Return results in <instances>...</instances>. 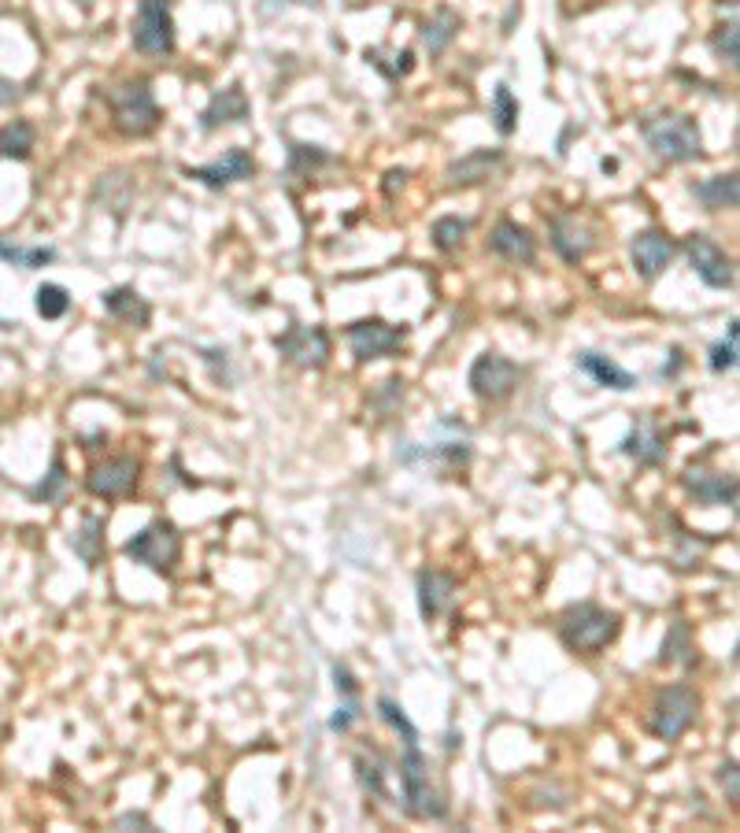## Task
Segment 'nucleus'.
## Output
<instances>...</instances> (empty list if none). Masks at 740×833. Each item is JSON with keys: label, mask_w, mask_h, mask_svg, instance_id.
<instances>
[{"label": "nucleus", "mask_w": 740, "mask_h": 833, "mask_svg": "<svg viewBox=\"0 0 740 833\" xmlns=\"http://www.w3.org/2000/svg\"><path fill=\"white\" fill-rule=\"evenodd\" d=\"M640 134H645L648 148L667 164H692V160H703V142L700 130H696L692 115L681 112H659V115H645L640 119Z\"/></svg>", "instance_id": "f257e3e1"}, {"label": "nucleus", "mask_w": 740, "mask_h": 833, "mask_svg": "<svg viewBox=\"0 0 740 833\" xmlns=\"http://www.w3.org/2000/svg\"><path fill=\"white\" fill-rule=\"evenodd\" d=\"M618 630H623V619H618L615 611L600 608V604H571V608L559 615L563 645L582 656L604 652L618 637Z\"/></svg>", "instance_id": "f03ea898"}, {"label": "nucleus", "mask_w": 740, "mask_h": 833, "mask_svg": "<svg viewBox=\"0 0 740 833\" xmlns=\"http://www.w3.org/2000/svg\"><path fill=\"white\" fill-rule=\"evenodd\" d=\"M400 789H404V811L415 819H444V800L430 778V760L419 752V744H404L400 755Z\"/></svg>", "instance_id": "7ed1b4c3"}, {"label": "nucleus", "mask_w": 740, "mask_h": 833, "mask_svg": "<svg viewBox=\"0 0 740 833\" xmlns=\"http://www.w3.org/2000/svg\"><path fill=\"white\" fill-rule=\"evenodd\" d=\"M107 107H112L115 130H119V134H126V137H148L152 130L160 126L156 96H152L145 79L123 82L119 90L107 93Z\"/></svg>", "instance_id": "20e7f679"}, {"label": "nucleus", "mask_w": 740, "mask_h": 833, "mask_svg": "<svg viewBox=\"0 0 740 833\" xmlns=\"http://www.w3.org/2000/svg\"><path fill=\"white\" fill-rule=\"evenodd\" d=\"M123 552L134 564H145L148 570H156V575H171L182 556V537H178V529H174V523L156 518V523H148L141 534L130 537Z\"/></svg>", "instance_id": "39448f33"}, {"label": "nucleus", "mask_w": 740, "mask_h": 833, "mask_svg": "<svg viewBox=\"0 0 740 833\" xmlns=\"http://www.w3.org/2000/svg\"><path fill=\"white\" fill-rule=\"evenodd\" d=\"M696 711H700V692L685 681H674L656 697V708H651V733L662 741H678L685 730L696 722Z\"/></svg>", "instance_id": "423d86ee"}, {"label": "nucleus", "mask_w": 740, "mask_h": 833, "mask_svg": "<svg viewBox=\"0 0 740 833\" xmlns=\"http://www.w3.org/2000/svg\"><path fill=\"white\" fill-rule=\"evenodd\" d=\"M130 41L141 56H171L174 52V16L171 0H137V16Z\"/></svg>", "instance_id": "0eeeda50"}, {"label": "nucleus", "mask_w": 740, "mask_h": 833, "mask_svg": "<svg viewBox=\"0 0 740 833\" xmlns=\"http://www.w3.org/2000/svg\"><path fill=\"white\" fill-rule=\"evenodd\" d=\"M518 378H522V371L507 360V356H500V352H482V356H477V360L471 363V374H466V382H471V389H474L477 400L500 404V400H507V397L518 389Z\"/></svg>", "instance_id": "6e6552de"}, {"label": "nucleus", "mask_w": 740, "mask_h": 833, "mask_svg": "<svg viewBox=\"0 0 740 833\" xmlns=\"http://www.w3.org/2000/svg\"><path fill=\"white\" fill-rule=\"evenodd\" d=\"M345 338L356 360L367 363V360H386V356L400 352V344L408 341V330L389 327L386 319H359L345 330Z\"/></svg>", "instance_id": "1a4fd4ad"}, {"label": "nucleus", "mask_w": 740, "mask_h": 833, "mask_svg": "<svg viewBox=\"0 0 740 833\" xmlns=\"http://www.w3.org/2000/svg\"><path fill=\"white\" fill-rule=\"evenodd\" d=\"M685 253H689V264L696 275L703 278L711 289H733V259L726 256V248L707 234H692L685 241Z\"/></svg>", "instance_id": "9d476101"}, {"label": "nucleus", "mask_w": 740, "mask_h": 833, "mask_svg": "<svg viewBox=\"0 0 740 833\" xmlns=\"http://www.w3.org/2000/svg\"><path fill=\"white\" fill-rule=\"evenodd\" d=\"M629 256H634V270L645 282H656V278L674 264L678 256V245L670 241V234L662 230H640L629 241Z\"/></svg>", "instance_id": "9b49d317"}, {"label": "nucleus", "mask_w": 740, "mask_h": 833, "mask_svg": "<svg viewBox=\"0 0 740 833\" xmlns=\"http://www.w3.org/2000/svg\"><path fill=\"white\" fill-rule=\"evenodd\" d=\"M275 344L289 363L304 367V371H319V367H326V360H330V338H326L322 327H292L286 338H278Z\"/></svg>", "instance_id": "f8f14e48"}, {"label": "nucleus", "mask_w": 740, "mask_h": 833, "mask_svg": "<svg viewBox=\"0 0 740 833\" xmlns=\"http://www.w3.org/2000/svg\"><path fill=\"white\" fill-rule=\"evenodd\" d=\"M256 175V160L253 153H245V148H230L223 160H215V164H204V167H185V178L201 182V186L208 189H226L234 186V182H245Z\"/></svg>", "instance_id": "ddd939ff"}, {"label": "nucleus", "mask_w": 740, "mask_h": 833, "mask_svg": "<svg viewBox=\"0 0 740 833\" xmlns=\"http://www.w3.org/2000/svg\"><path fill=\"white\" fill-rule=\"evenodd\" d=\"M137 471H141V463L134 456H115L90 471L85 490L93 496H104V501H115V496H126L137 485Z\"/></svg>", "instance_id": "4468645a"}, {"label": "nucleus", "mask_w": 740, "mask_h": 833, "mask_svg": "<svg viewBox=\"0 0 740 833\" xmlns=\"http://www.w3.org/2000/svg\"><path fill=\"white\" fill-rule=\"evenodd\" d=\"M500 167H504V153H500V148H474V153L452 160L449 171H444V178H449L452 189L482 186V182L493 178Z\"/></svg>", "instance_id": "2eb2a0df"}, {"label": "nucleus", "mask_w": 740, "mask_h": 833, "mask_svg": "<svg viewBox=\"0 0 740 833\" xmlns=\"http://www.w3.org/2000/svg\"><path fill=\"white\" fill-rule=\"evenodd\" d=\"M685 490L707 507H733L737 504V479L733 474H722V471L692 467L689 474H685Z\"/></svg>", "instance_id": "dca6fc26"}, {"label": "nucleus", "mask_w": 740, "mask_h": 833, "mask_svg": "<svg viewBox=\"0 0 740 833\" xmlns=\"http://www.w3.org/2000/svg\"><path fill=\"white\" fill-rule=\"evenodd\" d=\"M489 248L493 256L507 259V264H533L537 259V241L526 226H518L515 219H500L489 234Z\"/></svg>", "instance_id": "f3484780"}, {"label": "nucleus", "mask_w": 740, "mask_h": 833, "mask_svg": "<svg viewBox=\"0 0 740 833\" xmlns=\"http://www.w3.org/2000/svg\"><path fill=\"white\" fill-rule=\"evenodd\" d=\"M618 452L629 460H637L640 467H659V463L667 460V441H662L659 426L651 423V419H637Z\"/></svg>", "instance_id": "a211bd4d"}, {"label": "nucleus", "mask_w": 740, "mask_h": 833, "mask_svg": "<svg viewBox=\"0 0 740 833\" xmlns=\"http://www.w3.org/2000/svg\"><path fill=\"white\" fill-rule=\"evenodd\" d=\"M248 119V96L241 85H226L208 101V107L201 112V130L204 134H212V130L219 126H230V123H245Z\"/></svg>", "instance_id": "6ab92c4d"}, {"label": "nucleus", "mask_w": 740, "mask_h": 833, "mask_svg": "<svg viewBox=\"0 0 740 833\" xmlns=\"http://www.w3.org/2000/svg\"><path fill=\"white\" fill-rule=\"evenodd\" d=\"M552 245L567 264H582V259L596 248V234L589 230V226H582L578 219H571L567 215V219H552Z\"/></svg>", "instance_id": "aec40b11"}, {"label": "nucleus", "mask_w": 740, "mask_h": 833, "mask_svg": "<svg viewBox=\"0 0 740 833\" xmlns=\"http://www.w3.org/2000/svg\"><path fill=\"white\" fill-rule=\"evenodd\" d=\"M452 597H455V578L452 575H444V570H422V575H419V611H422V619L433 623L452 604Z\"/></svg>", "instance_id": "412c9836"}, {"label": "nucleus", "mask_w": 740, "mask_h": 833, "mask_svg": "<svg viewBox=\"0 0 740 833\" xmlns=\"http://www.w3.org/2000/svg\"><path fill=\"white\" fill-rule=\"evenodd\" d=\"M104 311L112 319L126 322V327H137V330H145L148 319H152V308L145 305V300H141V294H137L134 286L107 289V294H104Z\"/></svg>", "instance_id": "4be33fe9"}, {"label": "nucleus", "mask_w": 740, "mask_h": 833, "mask_svg": "<svg viewBox=\"0 0 740 833\" xmlns=\"http://www.w3.org/2000/svg\"><path fill=\"white\" fill-rule=\"evenodd\" d=\"M460 27H463V19L455 8H449V4L433 8V16L422 23V45H426L430 56H441V52L455 41V34H460Z\"/></svg>", "instance_id": "5701e85b"}, {"label": "nucleus", "mask_w": 740, "mask_h": 833, "mask_svg": "<svg viewBox=\"0 0 740 833\" xmlns=\"http://www.w3.org/2000/svg\"><path fill=\"white\" fill-rule=\"evenodd\" d=\"M578 371H585L596 385L604 389H618V393H629L637 385V374H629L626 367H618L615 360H607L600 352H582L578 356Z\"/></svg>", "instance_id": "b1692460"}, {"label": "nucleus", "mask_w": 740, "mask_h": 833, "mask_svg": "<svg viewBox=\"0 0 740 833\" xmlns=\"http://www.w3.org/2000/svg\"><path fill=\"white\" fill-rule=\"evenodd\" d=\"M692 197L703 204V212H729V208H737V197H740L737 175H715V178L692 182Z\"/></svg>", "instance_id": "393cba45"}, {"label": "nucleus", "mask_w": 740, "mask_h": 833, "mask_svg": "<svg viewBox=\"0 0 740 833\" xmlns=\"http://www.w3.org/2000/svg\"><path fill=\"white\" fill-rule=\"evenodd\" d=\"M38 130L27 123V119H12V123L0 126V156L4 160H27L34 153Z\"/></svg>", "instance_id": "a878e982"}, {"label": "nucleus", "mask_w": 740, "mask_h": 833, "mask_svg": "<svg viewBox=\"0 0 740 833\" xmlns=\"http://www.w3.org/2000/svg\"><path fill=\"white\" fill-rule=\"evenodd\" d=\"M662 664H678V667H692L696 664V641L692 630L685 619H674V626L667 630V641H662Z\"/></svg>", "instance_id": "bb28decb"}, {"label": "nucleus", "mask_w": 740, "mask_h": 833, "mask_svg": "<svg viewBox=\"0 0 740 833\" xmlns=\"http://www.w3.org/2000/svg\"><path fill=\"white\" fill-rule=\"evenodd\" d=\"M74 552L82 556L85 567H96L104 559V518H85V526L71 537Z\"/></svg>", "instance_id": "cd10ccee"}, {"label": "nucleus", "mask_w": 740, "mask_h": 833, "mask_svg": "<svg viewBox=\"0 0 740 833\" xmlns=\"http://www.w3.org/2000/svg\"><path fill=\"white\" fill-rule=\"evenodd\" d=\"M0 259H4V264L34 270V267L52 264V259H56V248H45V245L27 248V245H12V241H4V237H0Z\"/></svg>", "instance_id": "c85d7f7f"}, {"label": "nucleus", "mask_w": 740, "mask_h": 833, "mask_svg": "<svg viewBox=\"0 0 740 833\" xmlns=\"http://www.w3.org/2000/svg\"><path fill=\"white\" fill-rule=\"evenodd\" d=\"M493 126L500 137H511L518 126V101H515V93H511V85L504 82H500L493 93Z\"/></svg>", "instance_id": "c756f323"}, {"label": "nucleus", "mask_w": 740, "mask_h": 833, "mask_svg": "<svg viewBox=\"0 0 740 833\" xmlns=\"http://www.w3.org/2000/svg\"><path fill=\"white\" fill-rule=\"evenodd\" d=\"M433 245L441 248V253H452V248L463 245V237L471 234V219H460V215H444V219L433 223Z\"/></svg>", "instance_id": "7c9ffc66"}, {"label": "nucleus", "mask_w": 740, "mask_h": 833, "mask_svg": "<svg viewBox=\"0 0 740 833\" xmlns=\"http://www.w3.org/2000/svg\"><path fill=\"white\" fill-rule=\"evenodd\" d=\"M356 771H359V782H363L367 793L374 796H386V760L378 752H359L356 755Z\"/></svg>", "instance_id": "2f4dec72"}, {"label": "nucleus", "mask_w": 740, "mask_h": 833, "mask_svg": "<svg viewBox=\"0 0 740 833\" xmlns=\"http://www.w3.org/2000/svg\"><path fill=\"white\" fill-rule=\"evenodd\" d=\"M711 49H715V56L722 60V63H729V68H737V60H740V34H737V19H729V23H722V27H715V30H711Z\"/></svg>", "instance_id": "473e14b6"}, {"label": "nucleus", "mask_w": 740, "mask_h": 833, "mask_svg": "<svg viewBox=\"0 0 740 833\" xmlns=\"http://www.w3.org/2000/svg\"><path fill=\"white\" fill-rule=\"evenodd\" d=\"M68 308H71V297H68V289H63V286L45 282L38 289V316L41 319H63V316H68Z\"/></svg>", "instance_id": "72a5a7b5"}, {"label": "nucleus", "mask_w": 740, "mask_h": 833, "mask_svg": "<svg viewBox=\"0 0 740 833\" xmlns=\"http://www.w3.org/2000/svg\"><path fill=\"white\" fill-rule=\"evenodd\" d=\"M378 716H382L389 727H393L400 738H404V744H419V730L411 727V719L400 711V705L393 697H378Z\"/></svg>", "instance_id": "f704fd0d"}, {"label": "nucleus", "mask_w": 740, "mask_h": 833, "mask_svg": "<svg viewBox=\"0 0 740 833\" xmlns=\"http://www.w3.org/2000/svg\"><path fill=\"white\" fill-rule=\"evenodd\" d=\"M737 333H740L737 322H729L726 338L711 349V371L722 374V371H733V367H737Z\"/></svg>", "instance_id": "c9c22d12"}, {"label": "nucleus", "mask_w": 740, "mask_h": 833, "mask_svg": "<svg viewBox=\"0 0 740 833\" xmlns=\"http://www.w3.org/2000/svg\"><path fill=\"white\" fill-rule=\"evenodd\" d=\"M63 490H68V474H63V463L56 460V463H52V474L34 490V501L52 504V501H60Z\"/></svg>", "instance_id": "e433bc0d"}, {"label": "nucleus", "mask_w": 740, "mask_h": 833, "mask_svg": "<svg viewBox=\"0 0 740 833\" xmlns=\"http://www.w3.org/2000/svg\"><path fill=\"white\" fill-rule=\"evenodd\" d=\"M359 716H363V708H359V697H345V705L337 708V716L330 719V730L333 733H348Z\"/></svg>", "instance_id": "4c0bfd02"}, {"label": "nucleus", "mask_w": 740, "mask_h": 833, "mask_svg": "<svg viewBox=\"0 0 740 833\" xmlns=\"http://www.w3.org/2000/svg\"><path fill=\"white\" fill-rule=\"evenodd\" d=\"M333 678H337V692H341V697H356V678L345 664H333Z\"/></svg>", "instance_id": "58836bf2"}, {"label": "nucleus", "mask_w": 740, "mask_h": 833, "mask_svg": "<svg viewBox=\"0 0 740 833\" xmlns=\"http://www.w3.org/2000/svg\"><path fill=\"white\" fill-rule=\"evenodd\" d=\"M718 782L729 789V804H737V763L733 760L718 767Z\"/></svg>", "instance_id": "ea45409f"}, {"label": "nucleus", "mask_w": 740, "mask_h": 833, "mask_svg": "<svg viewBox=\"0 0 740 833\" xmlns=\"http://www.w3.org/2000/svg\"><path fill=\"white\" fill-rule=\"evenodd\" d=\"M126 826H134V830H152V819L141 815V811H126V815L115 819V830H126Z\"/></svg>", "instance_id": "a19ab883"}, {"label": "nucleus", "mask_w": 740, "mask_h": 833, "mask_svg": "<svg viewBox=\"0 0 740 833\" xmlns=\"http://www.w3.org/2000/svg\"><path fill=\"white\" fill-rule=\"evenodd\" d=\"M286 4H311V0H264L267 12H278V8H286Z\"/></svg>", "instance_id": "79ce46f5"}, {"label": "nucleus", "mask_w": 740, "mask_h": 833, "mask_svg": "<svg viewBox=\"0 0 740 833\" xmlns=\"http://www.w3.org/2000/svg\"><path fill=\"white\" fill-rule=\"evenodd\" d=\"M79 4H82V8H90V4H93V0H79Z\"/></svg>", "instance_id": "37998d69"}]
</instances>
